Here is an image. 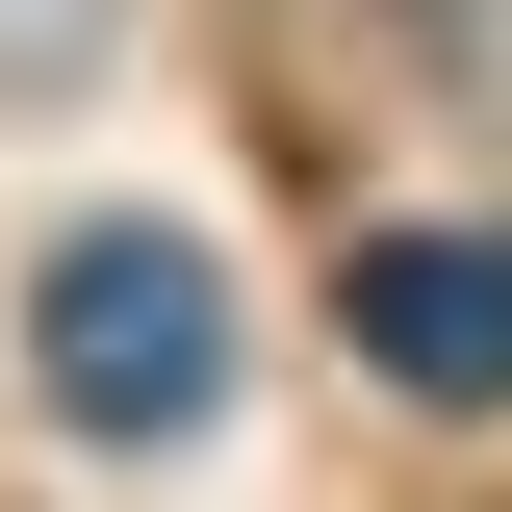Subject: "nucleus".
I'll list each match as a JSON object with an SVG mask.
<instances>
[{"label":"nucleus","instance_id":"nucleus-2","mask_svg":"<svg viewBox=\"0 0 512 512\" xmlns=\"http://www.w3.org/2000/svg\"><path fill=\"white\" fill-rule=\"evenodd\" d=\"M359 359L410 410H512V231H384L359 256Z\"/></svg>","mask_w":512,"mask_h":512},{"label":"nucleus","instance_id":"nucleus-1","mask_svg":"<svg viewBox=\"0 0 512 512\" xmlns=\"http://www.w3.org/2000/svg\"><path fill=\"white\" fill-rule=\"evenodd\" d=\"M26 359H52L77 436H205V384H231V282H205L180 231H77L52 308H26Z\"/></svg>","mask_w":512,"mask_h":512}]
</instances>
